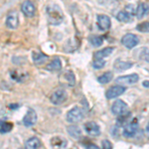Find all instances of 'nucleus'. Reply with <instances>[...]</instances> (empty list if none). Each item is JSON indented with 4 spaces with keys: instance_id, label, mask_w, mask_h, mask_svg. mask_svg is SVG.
Listing matches in <instances>:
<instances>
[{
    "instance_id": "23",
    "label": "nucleus",
    "mask_w": 149,
    "mask_h": 149,
    "mask_svg": "<svg viewBox=\"0 0 149 149\" xmlns=\"http://www.w3.org/2000/svg\"><path fill=\"white\" fill-rule=\"evenodd\" d=\"M62 78L65 79V81H67V84L70 86H73L76 84V79H74V74L72 72H66L62 74Z\"/></svg>"
},
{
    "instance_id": "5",
    "label": "nucleus",
    "mask_w": 149,
    "mask_h": 149,
    "mask_svg": "<svg viewBox=\"0 0 149 149\" xmlns=\"http://www.w3.org/2000/svg\"><path fill=\"white\" fill-rule=\"evenodd\" d=\"M111 111H112V113L115 115H122L128 111V105H127V103L124 102L123 100H115L113 102V104H112Z\"/></svg>"
},
{
    "instance_id": "15",
    "label": "nucleus",
    "mask_w": 149,
    "mask_h": 149,
    "mask_svg": "<svg viewBox=\"0 0 149 149\" xmlns=\"http://www.w3.org/2000/svg\"><path fill=\"white\" fill-rule=\"evenodd\" d=\"M25 146L28 149H37L42 146V143H41L40 139L38 137H31L26 141Z\"/></svg>"
},
{
    "instance_id": "10",
    "label": "nucleus",
    "mask_w": 149,
    "mask_h": 149,
    "mask_svg": "<svg viewBox=\"0 0 149 149\" xmlns=\"http://www.w3.org/2000/svg\"><path fill=\"white\" fill-rule=\"evenodd\" d=\"M21 10L27 17H32L36 13V7L33 2H31L30 0H26L21 5Z\"/></svg>"
},
{
    "instance_id": "8",
    "label": "nucleus",
    "mask_w": 149,
    "mask_h": 149,
    "mask_svg": "<svg viewBox=\"0 0 149 149\" xmlns=\"http://www.w3.org/2000/svg\"><path fill=\"white\" fill-rule=\"evenodd\" d=\"M37 113H36V111L33 109H28V111L27 113L25 114V116H24L23 118V123L25 126H33L34 124L37 122Z\"/></svg>"
},
{
    "instance_id": "9",
    "label": "nucleus",
    "mask_w": 149,
    "mask_h": 149,
    "mask_svg": "<svg viewBox=\"0 0 149 149\" xmlns=\"http://www.w3.org/2000/svg\"><path fill=\"white\" fill-rule=\"evenodd\" d=\"M124 92H125V88L123 86H113L107 91L105 97H107V98H109V100H111V98L121 95Z\"/></svg>"
},
{
    "instance_id": "6",
    "label": "nucleus",
    "mask_w": 149,
    "mask_h": 149,
    "mask_svg": "<svg viewBox=\"0 0 149 149\" xmlns=\"http://www.w3.org/2000/svg\"><path fill=\"white\" fill-rule=\"evenodd\" d=\"M137 129H138V121L136 120V119H133L132 121L125 124L122 134H123V136H125L127 138L133 137L136 134V132H137Z\"/></svg>"
},
{
    "instance_id": "13",
    "label": "nucleus",
    "mask_w": 149,
    "mask_h": 149,
    "mask_svg": "<svg viewBox=\"0 0 149 149\" xmlns=\"http://www.w3.org/2000/svg\"><path fill=\"white\" fill-rule=\"evenodd\" d=\"M85 130L91 136H98L100 134V127L95 121H88L85 124Z\"/></svg>"
},
{
    "instance_id": "20",
    "label": "nucleus",
    "mask_w": 149,
    "mask_h": 149,
    "mask_svg": "<svg viewBox=\"0 0 149 149\" xmlns=\"http://www.w3.org/2000/svg\"><path fill=\"white\" fill-rule=\"evenodd\" d=\"M13 128V123L6 120H0V133L5 134L10 132Z\"/></svg>"
},
{
    "instance_id": "21",
    "label": "nucleus",
    "mask_w": 149,
    "mask_h": 149,
    "mask_svg": "<svg viewBox=\"0 0 149 149\" xmlns=\"http://www.w3.org/2000/svg\"><path fill=\"white\" fill-rule=\"evenodd\" d=\"M113 48L111 47H107V48H104V49L100 50V51H97V53L95 54V57L97 59H103V58L109 56L112 52H113Z\"/></svg>"
},
{
    "instance_id": "29",
    "label": "nucleus",
    "mask_w": 149,
    "mask_h": 149,
    "mask_svg": "<svg viewBox=\"0 0 149 149\" xmlns=\"http://www.w3.org/2000/svg\"><path fill=\"white\" fill-rule=\"evenodd\" d=\"M102 147L107 148V149H111L112 148V144L110 143L107 139H105V140L102 141Z\"/></svg>"
},
{
    "instance_id": "30",
    "label": "nucleus",
    "mask_w": 149,
    "mask_h": 149,
    "mask_svg": "<svg viewBox=\"0 0 149 149\" xmlns=\"http://www.w3.org/2000/svg\"><path fill=\"white\" fill-rule=\"evenodd\" d=\"M143 86H146V88H148V81H144V83H143Z\"/></svg>"
},
{
    "instance_id": "1",
    "label": "nucleus",
    "mask_w": 149,
    "mask_h": 149,
    "mask_svg": "<svg viewBox=\"0 0 149 149\" xmlns=\"http://www.w3.org/2000/svg\"><path fill=\"white\" fill-rule=\"evenodd\" d=\"M48 21L51 25H60L64 21V13L58 5H49L47 7Z\"/></svg>"
},
{
    "instance_id": "2",
    "label": "nucleus",
    "mask_w": 149,
    "mask_h": 149,
    "mask_svg": "<svg viewBox=\"0 0 149 149\" xmlns=\"http://www.w3.org/2000/svg\"><path fill=\"white\" fill-rule=\"evenodd\" d=\"M67 98H68V93L63 88H59V90L55 91L54 93L51 95L50 97V100L53 104L55 105H60L63 104V103L66 102Z\"/></svg>"
},
{
    "instance_id": "27",
    "label": "nucleus",
    "mask_w": 149,
    "mask_h": 149,
    "mask_svg": "<svg viewBox=\"0 0 149 149\" xmlns=\"http://www.w3.org/2000/svg\"><path fill=\"white\" fill-rule=\"evenodd\" d=\"M105 65V61H103L102 59H97L95 62L93 63V66L95 69L97 70H100V69H102Z\"/></svg>"
},
{
    "instance_id": "22",
    "label": "nucleus",
    "mask_w": 149,
    "mask_h": 149,
    "mask_svg": "<svg viewBox=\"0 0 149 149\" xmlns=\"http://www.w3.org/2000/svg\"><path fill=\"white\" fill-rule=\"evenodd\" d=\"M147 12H148V5H147V4L140 3L137 6V9H136L135 13H136L137 18L141 19L144 15H145V14H147Z\"/></svg>"
},
{
    "instance_id": "24",
    "label": "nucleus",
    "mask_w": 149,
    "mask_h": 149,
    "mask_svg": "<svg viewBox=\"0 0 149 149\" xmlns=\"http://www.w3.org/2000/svg\"><path fill=\"white\" fill-rule=\"evenodd\" d=\"M117 20L120 21V22H131L132 17H131V14H129L128 12L126 11H120L116 16Z\"/></svg>"
},
{
    "instance_id": "7",
    "label": "nucleus",
    "mask_w": 149,
    "mask_h": 149,
    "mask_svg": "<svg viewBox=\"0 0 149 149\" xmlns=\"http://www.w3.org/2000/svg\"><path fill=\"white\" fill-rule=\"evenodd\" d=\"M139 80L138 74H131L128 76H121L115 80L117 84L119 85H133V84L137 83Z\"/></svg>"
},
{
    "instance_id": "19",
    "label": "nucleus",
    "mask_w": 149,
    "mask_h": 149,
    "mask_svg": "<svg viewBox=\"0 0 149 149\" xmlns=\"http://www.w3.org/2000/svg\"><path fill=\"white\" fill-rule=\"evenodd\" d=\"M46 69L50 72H58L62 69V63L60 59H54L53 61L46 67Z\"/></svg>"
},
{
    "instance_id": "4",
    "label": "nucleus",
    "mask_w": 149,
    "mask_h": 149,
    "mask_svg": "<svg viewBox=\"0 0 149 149\" xmlns=\"http://www.w3.org/2000/svg\"><path fill=\"white\" fill-rule=\"evenodd\" d=\"M121 43L124 47L127 48V49H132V48L136 47L139 43V38L136 35L134 34H126L122 37L121 39Z\"/></svg>"
},
{
    "instance_id": "12",
    "label": "nucleus",
    "mask_w": 149,
    "mask_h": 149,
    "mask_svg": "<svg viewBox=\"0 0 149 149\" xmlns=\"http://www.w3.org/2000/svg\"><path fill=\"white\" fill-rule=\"evenodd\" d=\"M97 26L102 31H107L109 30L111 26V21L110 18L107 15H97Z\"/></svg>"
},
{
    "instance_id": "17",
    "label": "nucleus",
    "mask_w": 149,
    "mask_h": 149,
    "mask_svg": "<svg viewBox=\"0 0 149 149\" xmlns=\"http://www.w3.org/2000/svg\"><path fill=\"white\" fill-rule=\"evenodd\" d=\"M114 69L116 70L117 72H122V71H126V70L130 69L132 67V63H129V62H123V61H119L117 60L114 63Z\"/></svg>"
},
{
    "instance_id": "18",
    "label": "nucleus",
    "mask_w": 149,
    "mask_h": 149,
    "mask_svg": "<svg viewBox=\"0 0 149 149\" xmlns=\"http://www.w3.org/2000/svg\"><path fill=\"white\" fill-rule=\"evenodd\" d=\"M68 133L71 137H73L74 139H79L81 136V128L77 125H70L68 127Z\"/></svg>"
},
{
    "instance_id": "3",
    "label": "nucleus",
    "mask_w": 149,
    "mask_h": 149,
    "mask_svg": "<svg viewBox=\"0 0 149 149\" xmlns=\"http://www.w3.org/2000/svg\"><path fill=\"white\" fill-rule=\"evenodd\" d=\"M84 118V112L79 107H74L72 109H70L67 113V120L71 123H77L80 122Z\"/></svg>"
},
{
    "instance_id": "16",
    "label": "nucleus",
    "mask_w": 149,
    "mask_h": 149,
    "mask_svg": "<svg viewBox=\"0 0 149 149\" xmlns=\"http://www.w3.org/2000/svg\"><path fill=\"white\" fill-rule=\"evenodd\" d=\"M32 59H33V62H34L36 65H42L47 61L48 57L45 54H43V53L33 52Z\"/></svg>"
},
{
    "instance_id": "11",
    "label": "nucleus",
    "mask_w": 149,
    "mask_h": 149,
    "mask_svg": "<svg viewBox=\"0 0 149 149\" xmlns=\"http://www.w3.org/2000/svg\"><path fill=\"white\" fill-rule=\"evenodd\" d=\"M6 25L10 29H16L19 25V17L18 14L15 11H12L7 15L6 18Z\"/></svg>"
},
{
    "instance_id": "31",
    "label": "nucleus",
    "mask_w": 149,
    "mask_h": 149,
    "mask_svg": "<svg viewBox=\"0 0 149 149\" xmlns=\"http://www.w3.org/2000/svg\"><path fill=\"white\" fill-rule=\"evenodd\" d=\"M146 133H147V134H148V125H147V126H146Z\"/></svg>"
},
{
    "instance_id": "25",
    "label": "nucleus",
    "mask_w": 149,
    "mask_h": 149,
    "mask_svg": "<svg viewBox=\"0 0 149 149\" xmlns=\"http://www.w3.org/2000/svg\"><path fill=\"white\" fill-rule=\"evenodd\" d=\"M112 77H113V74H112L111 72H107V73H105V74H103L102 76L98 77L97 81H98V83L104 85V84L109 83V81L112 80Z\"/></svg>"
},
{
    "instance_id": "14",
    "label": "nucleus",
    "mask_w": 149,
    "mask_h": 149,
    "mask_svg": "<svg viewBox=\"0 0 149 149\" xmlns=\"http://www.w3.org/2000/svg\"><path fill=\"white\" fill-rule=\"evenodd\" d=\"M51 145L55 148H66V146L68 145V141L63 137L55 136L51 139Z\"/></svg>"
},
{
    "instance_id": "28",
    "label": "nucleus",
    "mask_w": 149,
    "mask_h": 149,
    "mask_svg": "<svg viewBox=\"0 0 149 149\" xmlns=\"http://www.w3.org/2000/svg\"><path fill=\"white\" fill-rule=\"evenodd\" d=\"M138 31H140V32H143V33H147L148 32V22L146 21V22H142L141 24H139L137 25V27H136Z\"/></svg>"
},
{
    "instance_id": "26",
    "label": "nucleus",
    "mask_w": 149,
    "mask_h": 149,
    "mask_svg": "<svg viewBox=\"0 0 149 149\" xmlns=\"http://www.w3.org/2000/svg\"><path fill=\"white\" fill-rule=\"evenodd\" d=\"M88 41L93 47H100L103 44V39L100 36H91L88 38Z\"/></svg>"
}]
</instances>
